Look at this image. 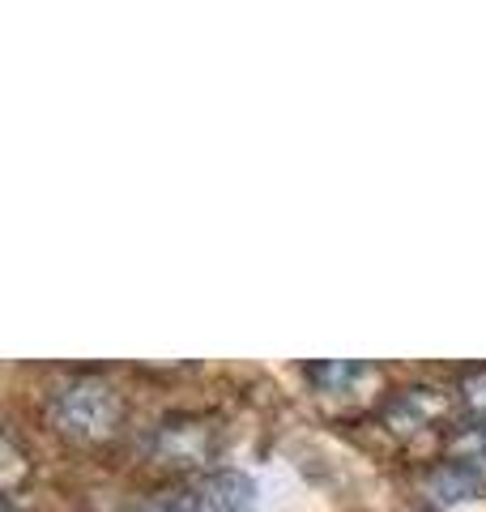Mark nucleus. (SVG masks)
Instances as JSON below:
<instances>
[{
	"mask_svg": "<svg viewBox=\"0 0 486 512\" xmlns=\"http://www.w3.org/2000/svg\"><path fill=\"white\" fill-rule=\"evenodd\" d=\"M303 376H307V384H316L320 393L346 397V393H359L363 384H371L380 372L363 359H324V363H307Z\"/></svg>",
	"mask_w": 486,
	"mask_h": 512,
	"instance_id": "39448f33",
	"label": "nucleus"
},
{
	"mask_svg": "<svg viewBox=\"0 0 486 512\" xmlns=\"http://www.w3.org/2000/svg\"><path fill=\"white\" fill-rule=\"evenodd\" d=\"M218 448H222V427L205 419V414H167L150 431V457L158 466L197 470L218 457Z\"/></svg>",
	"mask_w": 486,
	"mask_h": 512,
	"instance_id": "f03ea898",
	"label": "nucleus"
},
{
	"mask_svg": "<svg viewBox=\"0 0 486 512\" xmlns=\"http://www.w3.org/2000/svg\"><path fill=\"white\" fill-rule=\"evenodd\" d=\"M457 397H461L465 419L486 431V367H474V372H465V376H461Z\"/></svg>",
	"mask_w": 486,
	"mask_h": 512,
	"instance_id": "0eeeda50",
	"label": "nucleus"
},
{
	"mask_svg": "<svg viewBox=\"0 0 486 512\" xmlns=\"http://www.w3.org/2000/svg\"><path fill=\"white\" fill-rule=\"evenodd\" d=\"M0 512H18V504H13V495H5V504H0Z\"/></svg>",
	"mask_w": 486,
	"mask_h": 512,
	"instance_id": "1a4fd4ad",
	"label": "nucleus"
},
{
	"mask_svg": "<svg viewBox=\"0 0 486 512\" xmlns=\"http://www.w3.org/2000/svg\"><path fill=\"white\" fill-rule=\"evenodd\" d=\"M141 512H201V508H197V500H188L184 491H162L154 500H145Z\"/></svg>",
	"mask_w": 486,
	"mask_h": 512,
	"instance_id": "6e6552de",
	"label": "nucleus"
},
{
	"mask_svg": "<svg viewBox=\"0 0 486 512\" xmlns=\"http://www.w3.org/2000/svg\"><path fill=\"white\" fill-rule=\"evenodd\" d=\"M452 419V397L435 384H410L388 397L384 406V427L393 431L401 440H423V436H435L444 431Z\"/></svg>",
	"mask_w": 486,
	"mask_h": 512,
	"instance_id": "7ed1b4c3",
	"label": "nucleus"
},
{
	"mask_svg": "<svg viewBox=\"0 0 486 512\" xmlns=\"http://www.w3.org/2000/svg\"><path fill=\"white\" fill-rule=\"evenodd\" d=\"M482 491H486V474L474 470V466H461V461H444V466L427 478V495L444 508L461 504V500H474V495H482Z\"/></svg>",
	"mask_w": 486,
	"mask_h": 512,
	"instance_id": "423d86ee",
	"label": "nucleus"
},
{
	"mask_svg": "<svg viewBox=\"0 0 486 512\" xmlns=\"http://www.w3.org/2000/svg\"><path fill=\"white\" fill-rule=\"evenodd\" d=\"M197 508L201 512H261V487L243 470H218L201 483Z\"/></svg>",
	"mask_w": 486,
	"mask_h": 512,
	"instance_id": "20e7f679",
	"label": "nucleus"
},
{
	"mask_svg": "<svg viewBox=\"0 0 486 512\" xmlns=\"http://www.w3.org/2000/svg\"><path fill=\"white\" fill-rule=\"evenodd\" d=\"M47 410H52V427L73 444H103L116 436L124 419L120 393L94 376H77L64 389H56Z\"/></svg>",
	"mask_w": 486,
	"mask_h": 512,
	"instance_id": "f257e3e1",
	"label": "nucleus"
}]
</instances>
